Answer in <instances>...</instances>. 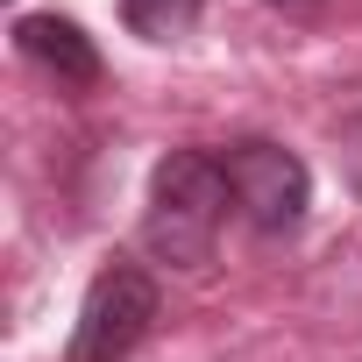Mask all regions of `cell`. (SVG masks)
Segmentation results:
<instances>
[{
    "instance_id": "8992f818",
    "label": "cell",
    "mask_w": 362,
    "mask_h": 362,
    "mask_svg": "<svg viewBox=\"0 0 362 362\" xmlns=\"http://www.w3.org/2000/svg\"><path fill=\"white\" fill-rule=\"evenodd\" d=\"M341 163H348V177L362 185V114H348V121H341Z\"/></svg>"
},
{
    "instance_id": "3957f363",
    "label": "cell",
    "mask_w": 362,
    "mask_h": 362,
    "mask_svg": "<svg viewBox=\"0 0 362 362\" xmlns=\"http://www.w3.org/2000/svg\"><path fill=\"white\" fill-rule=\"evenodd\" d=\"M149 327H156V277L142 263H107L78 305L64 362H128Z\"/></svg>"
},
{
    "instance_id": "52a82bcc",
    "label": "cell",
    "mask_w": 362,
    "mask_h": 362,
    "mask_svg": "<svg viewBox=\"0 0 362 362\" xmlns=\"http://www.w3.org/2000/svg\"><path fill=\"white\" fill-rule=\"evenodd\" d=\"M270 8H291V15H298V8H320V0H270Z\"/></svg>"
},
{
    "instance_id": "277c9868",
    "label": "cell",
    "mask_w": 362,
    "mask_h": 362,
    "mask_svg": "<svg viewBox=\"0 0 362 362\" xmlns=\"http://www.w3.org/2000/svg\"><path fill=\"white\" fill-rule=\"evenodd\" d=\"M15 50H22L36 71H50L57 86H100V50H93V36H86L78 22H64V15H22V22H15Z\"/></svg>"
},
{
    "instance_id": "7a4b0ae2",
    "label": "cell",
    "mask_w": 362,
    "mask_h": 362,
    "mask_svg": "<svg viewBox=\"0 0 362 362\" xmlns=\"http://www.w3.org/2000/svg\"><path fill=\"white\" fill-rule=\"evenodd\" d=\"M221 170H228V192H235V206H242V221L256 235H291L305 221V206H313V170L270 135L228 142Z\"/></svg>"
},
{
    "instance_id": "5b68a950",
    "label": "cell",
    "mask_w": 362,
    "mask_h": 362,
    "mask_svg": "<svg viewBox=\"0 0 362 362\" xmlns=\"http://www.w3.org/2000/svg\"><path fill=\"white\" fill-rule=\"evenodd\" d=\"M121 22L142 43H177V36L199 22V0H121Z\"/></svg>"
},
{
    "instance_id": "6da1fadb",
    "label": "cell",
    "mask_w": 362,
    "mask_h": 362,
    "mask_svg": "<svg viewBox=\"0 0 362 362\" xmlns=\"http://www.w3.org/2000/svg\"><path fill=\"white\" fill-rule=\"evenodd\" d=\"M228 170L214 149H170L149 177V214H142V242L170 263V270H199L214 263L221 221H228Z\"/></svg>"
}]
</instances>
